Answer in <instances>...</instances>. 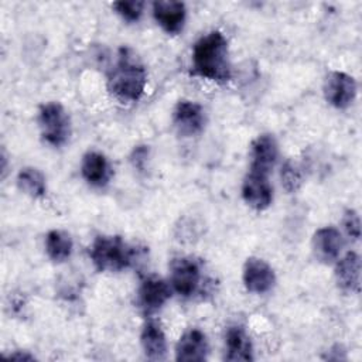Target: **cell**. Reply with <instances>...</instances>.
I'll list each match as a JSON object with an SVG mask.
<instances>
[{
  "label": "cell",
  "instance_id": "18",
  "mask_svg": "<svg viewBox=\"0 0 362 362\" xmlns=\"http://www.w3.org/2000/svg\"><path fill=\"white\" fill-rule=\"evenodd\" d=\"M141 348L147 359L163 361L167 355V339L163 328L156 321H148L144 324L140 334Z\"/></svg>",
  "mask_w": 362,
  "mask_h": 362
},
{
  "label": "cell",
  "instance_id": "11",
  "mask_svg": "<svg viewBox=\"0 0 362 362\" xmlns=\"http://www.w3.org/2000/svg\"><path fill=\"white\" fill-rule=\"evenodd\" d=\"M170 297V286L158 277H146L141 281L137 293L139 305L146 314H153L160 310Z\"/></svg>",
  "mask_w": 362,
  "mask_h": 362
},
{
  "label": "cell",
  "instance_id": "13",
  "mask_svg": "<svg viewBox=\"0 0 362 362\" xmlns=\"http://www.w3.org/2000/svg\"><path fill=\"white\" fill-rule=\"evenodd\" d=\"M342 245H344V240H342L341 232L334 226L320 228L314 233L313 242H311V247L315 259L325 264L338 259Z\"/></svg>",
  "mask_w": 362,
  "mask_h": 362
},
{
  "label": "cell",
  "instance_id": "12",
  "mask_svg": "<svg viewBox=\"0 0 362 362\" xmlns=\"http://www.w3.org/2000/svg\"><path fill=\"white\" fill-rule=\"evenodd\" d=\"M279 157V146L273 134L256 137L250 146V170L269 175Z\"/></svg>",
  "mask_w": 362,
  "mask_h": 362
},
{
  "label": "cell",
  "instance_id": "3",
  "mask_svg": "<svg viewBox=\"0 0 362 362\" xmlns=\"http://www.w3.org/2000/svg\"><path fill=\"white\" fill-rule=\"evenodd\" d=\"M89 256L99 272H120L134 263L137 252L120 236H98L92 242Z\"/></svg>",
  "mask_w": 362,
  "mask_h": 362
},
{
  "label": "cell",
  "instance_id": "8",
  "mask_svg": "<svg viewBox=\"0 0 362 362\" xmlns=\"http://www.w3.org/2000/svg\"><path fill=\"white\" fill-rule=\"evenodd\" d=\"M173 123L181 136H195L205 126V113L201 105L191 100H180L173 112Z\"/></svg>",
  "mask_w": 362,
  "mask_h": 362
},
{
  "label": "cell",
  "instance_id": "4",
  "mask_svg": "<svg viewBox=\"0 0 362 362\" xmlns=\"http://www.w3.org/2000/svg\"><path fill=\"white\" fill-rule=\"evenodd\" d=\"M38 123L42 139L54 146L59 147L66 143L71 134V122L66 110L58 102H48L40 107Z\"/></svg>",
  "mask_w": 362,
  "mask_h": 362
},
{
  "label": "cell",
  "instance_id": "10",
  "mask_svg": "<svg viewBox=\"0 0 362 362\" xmlns=\"http://www.w3.org/2000/svg\"><path fill=\"white\" fill-rule=\"evenodd\" d=\"M153 16L157 24L168 34H178L182 31L187 8L181 1L174 0H158L153 3Z\"/></svg>",
  "mask_w": 362,
  "mask_h": 362
},
{
  "label": "cell",
  "instance_id": "24",
  "mask_svg": "<svg viewBox=\"0 0 362 362\" xmlns=\"http://www.w3.org/2000/svg\"><path fill=\"white\" fill-rule=\"evenodd\" d=\"M7 358H8V359H18V361H33V359H34L33 355H30V354H27V352H23V354H21V351H17V352H14V354H10Z\"/></svg>",
  "mask_w": 362,
  "mask_h": 362
},
{
  "label": "cell",
  "instance_id": "23",
  "mask_svg": "<svg viewBox=\"0 0 362 362\" xmlns=\"http://www.w3.org/2000/svg\"><path fill=\"white\" fill-rule=\"evenodd\" d=\"M342 226L349 238L358 240L361 238V221L359 215L354 209H346L342 216Z\"/></svg>",
  "mask_w": 362,
  "mask_h": 362
},
{
  "label": "cell",
  "instance_id": "6",
  "mask_svg": "<svg viewBox=\"0 0 362 362\" xmlns=\"http://www.w3.org/2000/svg\"><path fill=\"white\" fill-rule=\"evenodd\" d=\"M324 96L329 105L337 109L348 107L356 96L355 79L339 71H332L327 75L324 82Z\"/></svg>",
  "mask_w": 362,
  "mask_h": 362
},
{
  "label": "cell",
  "instance_id": "9",
  "mask_svg": "<svg viewBox=\"0 0 362 362\" xmlns=\"http://www.w3.org/2000/svg\"><path fill=\"white\" fill-rule=\"evenodd\" d=\"M243 283L247 291L263 294L273 288L276 274L263 259L249 257L243 266Z\"/></svg>",
  "mask_w": 362,
  "mask_h": 362
},
{
  "label": "cell",
  "instance_id": "21",
  "mask_svg": "<svg viewBox=\"0 0 362 362\" xmlns=\"http://www.w3.org/2000/svg\"><path fill=\"white\" fill-rule=\"evenodd\" d=\"M115 11L127 23H136L140 20L143 10H144V3L132 0V1H116L112 4Z\"/></svg>",
  "mask_w": 362,
  "mask_h": 362
},
{
  "label": "cell",
  "instance_id": "16",
  "mask_svg": "<svg viewBox=\"0 0 362 362\" xmlns=\"http://www.w3.org/2000/svg\"><path fill=\"white\" fill-rule=\"evenodd\" d=\"M226 355L225 359L230 362H247L253 359V348L249 335L239 325L228 328L225 335Z\"/></svg>",
  "mask_w": 362,
  "mask_h": 362
},
{
  "label": "cell",
  "instance_id": "17",
  "mask_svg": "<svg viewBox=\"0 0 362 362\" xmlns=\"http://www.w3.org/2000/svg\"><path fill=\"white\" fill-rule=\"evenodd\" d=\"M338 286L351 293H358L361 287V257L355 252H348L335 267Z\"/></svg>",
  "mask_w": 362,
  "mask_h": 362
},
{
  "label": "cell",
  "instance_id": "20",
  "mask_svg": "<svg viewBox=\"0 0 362 362\" xmlns=\"http://www.w3.org/2000/svg\"><path fill=\"white\" fill-rule=\"evenodd\" d=\"M17 187L31 198H41L47 192L45 177L40 170L34 167L21 168L17 175Z\"/></svg>",
  "mask_w": 362,
  "mask_h": 362
},
{
  "label": "cell",
  "instance_id": "14",
  "mask_svg": "<svg viewBox=\"0 0 362 362\" xmlns=\"http://www.w3.org/2000/svg\"><path fill=\"white\" fill-rule=\"evenodd\" d=\"M209 352L205 334L198 328L185 331L177 342L175 359L182 362H201L205 361Z\"/></svg>",
  "mask_w": 362,
  "mask_h": 362
},
{
  "label": "cell",
  "instance_id": "22",
  "mask_svg": "<svg viewBox=\"0 0 362 362\" xmlns=\"http://www.w3.org/2000/svg\"><path fill=\"white\" fill-rule=\"evenodd\" d=\"M281 184L287 192H296L303 184V174L300 168L291 161L284 163L281 167Z\"/></svg>",
  "mask_w": 362,
  "mask_h": 362
},
{
  "label": "cell",
  "instance_id": "19",
  "mask_svg": "<svg viewBox=\"0 0 362 362\" xmlns=\"http://www.w3.org/2000/svg\"><path fill=\"white\" fill-rule=\"evenodd\" d=\"M72 239L69 233L58 229H52L45 236V250L51 260L62 263L69 259L72 253Z\"/></svg>",
  "mask_w": 362,
  "mask_h": 362
},
{
  "label": "cell",
  "instance_id": "15",
  "mask_svg": "<svg viewBox=\"0 0 362 362\" xmlns=\"http://www.w3.org/2000/svg\"><path fill=\"white\" fill-rule=\"evenodd\" d=\"M81 174L92 187H105L112 178V167L107 158L98 151H88L82 157Z\"/></svg>",
  "mask_w": 362,
  "mask_h": 362
},
{
  "label": "cell",
  "instance_id": "1",
  "mask_svg": "<svg viewBox=\"0 0 362 362\" xmlns=\"http://www.w3.org/2000/svg\"><path fill=\"white\" fill-rule=\"evenodd\" d=\"M192 71L195 75L215 82L230 79L228 40L221 31H211L194 44Z\"/></svg>",
  "mask_w": 362,
  "mask_h": 362
},
{
  "label": "cell",
  "instance_id": "5",
  "mask_svg": "<svg viewBox=\"0 0 362 362\" xmlns=\"http://www.w3.org/2000/svg\"><path fill=\"white\" fill-rule=\"evenodd\" d=\"M170 281L175 293L182 297H192L201 287L202 269L192 257H175L170 264Z\"/></svg>",
  "mask_w": 362,
  "mask_h": 362
},
{
  "label": "cell",
  "instance_id": "7",
  "mask_svg": "<svg viewBox=\"0 0 362 362\" xmlns=\"http://www.w3.org/2000/svg\"><path fill=\"white\" fill-rule=\"evenodd\" d=\"M242 197L256 211L269 208L273 201V188L267 175L250 170L242 182Z\"/></svg>",
  "mask_w": 362,
  "mask_h": 362
},
{
  "label": "cell",
  "instance_id": "2",
  "mask_svg": "<svg viewBox=\"0 0 362 362\" xmlns=\"http://www.w3.org/2000/svg\"><path fill=\"white\" fill-rule=\"evenodd\" d=\"M147 72L137 55L129 48H120L115 66L107 76L109 90L122 102H136L141 98Z\"/></svg>",
  "mask_w": 362,
  "mask_h": 362
}]
</instances>
